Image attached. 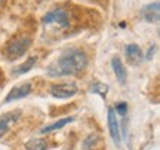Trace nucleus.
Masks as SVG:
<instances>
[{
  "instance_id": "obj_1",
  "label": "nucleus",
  "mask_w": 160,
  "mask_h": 150,
  "mask_svg": "<svg viewBox=\"0 0 160 150\" xmlns=\"http://www.w3.org/2000/svg\"><path fill=\"white\" fill-rule=\"evenodd\" d=\"M88 65V55L82 49H67L57 61L46 69L49 77H64V76H74L83 71Z\"/></svg>"
},
{
  "instance_id": "obj_2",
  "label": "nucleus",
  "mask_w": 160,
  "mask_h": 150,
  "mask_svg": "<svg viewBox=\"0 0 160 150\" xmlns=\"http://www.w3.org/2000/svg\"><path fill=\"white\" fill-rule=\"evenodd\" d=\"M30 46H31V39L27 36H21L8 43V46L5 48V55L8 59H18L28 51Z\"/></svg>"
},
{
  "instance_id": "obj_3",
  "label": "nucleus",
  "mask_w": 160,
  "mask_h": 150,
  "mask_svg": "<svg viewBox=\"0 0 160 150\" xmlns=\"http://www.w3.org/2000/svg\"><path fill=\"white\" fill-rule=\"evenodd\" d=\"M42 23L45 25L57 24L58 27H61V28H67V27H70V18H68V13L65 11H62V9H52L46 15H43Z\"/></svg>"
},
{
  "instance_id": "obj_4",
  "label": "nucleus",
  "mask_w": 160,
  "mask_h": 150,
  "mask_svg": "<svg viewBox=\"0 0 160 150\" xmlns=\"http://www.w3.org/2000/svg\"><path fill=\"white\" fill-rule=\"evenodd\" d=\"M21 116H22V111L19 109L11 110V111H8V113L0 116V138L21 119Z\"/></svg>"
},
{
  "instance_id": "obj_5",
  "label": "nucleus",
  "mask_w": 160,
  "mask_h": 150,
  "mask_svg": "<svg viewBox=\"0 0 160 150\" xmlns=\"http://www.w3.org/2000/svg\"><path fill=\"white\" fill-rule=\"evenodd\" d=\"M51 94L55 98H70L77 94V85L76 83H57L51 86Z\"/></svg>"
},
{
  "instance_id": "obj_6",
  "label": "nucleus",
  "mask_w": 160,
  "mask_h": 150,
  "mask_svg": "<svg viewBox=\"0 0 160 150\" xmlns=\"http://www.w3.org/2000/svg\"><path fill=\"white\" fill-rule=\"evenodd\" d=\"M107 122H108V129H110V135L114 141V144L119 147L122 144V134H120V123L117 119L116 111L111 107L108 109V116H107Z\"/></svg>"
},
{
  "instance_id": "obj_7",
  "label": "nucleus",
  "mask_w": 160,
  "mask_h": 150,
  "mask_svg": "<svg viewBox=\"0 0 160 150\" xmlns=\"http://www.w3.org/2000/svg\"><path fill=\"white\" fill-rule=\"evenodd\" d=\"M31 89H33V86H31L30 82H25L22 85L13 86L11 91H9V94L6 95L5 103L8 104V103H12V101H17V100H21V98H24V97H27L28 94H31Z\"/></svg>"
},
{
  "instance_id": "obj_8",
  "label": "nucleus",
  "mask_w": 160,
  "mask_h": 150,
  "mask_svg": "<svg viewBox=\"0 0 160 150\" xmlns=\"http://www.w3.org/2000/svg\"><path fill=\"white\" fill-rule=\"evenodd\" d=\"M141 15L142 18L147 21V23H159V18H160V5L159 2H154V3H148L145 5L141 9Z\"/></svg>"
},
{
  "instance_id": "obj_9",
  "label": "nucleus",
  "mask_w": 160,
  "mask_h": 150,
  "mask_svg": "<svg viewBox=\"0 0 160 150\" xmlns=\"http://www.w3.org/2000/svg\"><path fill=\"white\" fill-rule=\"evenodd\" d=\"M111 67H113V71H114L116 77H117V82L125 85L126 79H128V71H126L125 65H123V63H122V59L119 57H114L111 59Z\"/></svg>"
},
{
  "instance_id": "obj_10",
  "label": "nucleus",
  "mask_w": 160,
  "mask_h": 150,
  "mask_svg": "<svg viewBox=\"0 0 160 150\" xmlns=\"http://www.w3.org/2000/svg\"><path fill=\"white\" fill-rule=\"evenodd\" d=\"M126 57H128L129 63L137 65L142 59V51H141V48L138 46L137 43H131V45L126 46Z\"/></svg>"
},
{
  "instance_id": "obj_11",
  "label": "nucleus",
  "mask_w": 160,
  "mask_h": 150,
  "mask_svg": "<svg viewBox=\"0 0 160 150\" xmlns=\"http://www.w3.org/2000/svg\"><path fill=\"white\" fill-rule=\"evenodd\" d=\"M74 121V117H64V119H59V121L53 122V123H51V125H46L43 129H40V132L42 134H49L52 132V131H58V129H61V128H64L67 123H70V122Z\"/></svg>"
},
{
  "instance_id": "obj_12",
  "label": "nucleus",
  "mask_w": 160,
  "mask_h": 150,
  "mask_svg": "<svg viewBox=\"0 0 160 150\" xmlns=\"http://www.w3.org/2000/svg\"><path fill=\"white\" fill-rule=\"evenodd\" d=\"M37 63V57H30V58H27V61H24L21 65H18L17 69H15V75H24V73H27V71H30V70L34 67V64Z\"/></svg>"
},
{
  "instance_id": "obj_13",
  "label": "nucleus",
  "mask_w": 160,
  "mask_h": 150,
  "mask_svg": "<svg viewBox=\"0 0 160 150\" xmlns=\"http://www.w3.org/2000/svg\"><path fill=\"white\" fill-rule=\"evenodd\" d=\"M25 149L27 150H46L48 149V143L42 138H31L25 143Z\"/></svg>"
},
{
  "instance_id": "obj_14",
  "label": "nucleus",
  "mask_w": 160,
  "mask_h": 150,
  "mask_svg": "<svg viewBox=\"0 0 160 150\" xmlns=\"http://www.w3.org/2000/svg\"><path fill=\"white\" fill-rule=\"evenodd\" d=\"M98 137L97 134H91V135H88L85 140H83V143H82V150H92L95 147V144L98 143Z\"/></svg>"
},
{
  "instance_id": "obj_15",
  "label": "nucleus",
  "mask_w": 160,
  "mask_h": 150,
  "mask_svg": "<svg viewBox=\"0 0 160 150\" xmlns=\"http://www.w3.org/2000/svg\"><path fill=\"white\" fill-rule=\"evenodd\" d=\"M91 91L93 94H99L102 98H105L107 91H108V86H107V85H104V83H101V82H97V83H93V85H92Z\"/></svg>"
},
{
  "instance_id": "obj_16",
  "label": "nucleus",
  "mask_w": 160,
  "mask_h": 150,
  "mask_svg": "<svg viewBox=\"0 0 160 150\" xmlns=\"http://www.w3.org/2000/svg\"><path fill=\"white\" fill-rule=\"evenodd\" d=\"M120 116H126V111H128V104L126 103H117L116 104V109H113Z\"/></svg>"
},
{
  "instance_id": "obj_17",
  "label": "nucleus",
  "mask_w": 160,
  "mask_h": 150,
  "mask_svg": "<svg viewBox=\"0 0 160 150\" xmlns=\"http://www.w3.org/2000/svg\"><path fill=\"white\" fill-rule=\"evenodd\" d=\"M156 49H157V48H156V45H153V46L150 48L148 52H147V59H151V58H153V55H154Z\"/></svg>"
},
{
  "instance_id": "obj_18",
  "label": "nucleus",
  "mask_w": 160,
  "mask_h": 150,
  "mask_svg": "<svg viewBox=\"0 0 160 150\" xmlns=\"http://www.w3.org/2000/svg\"><path fill=\"white\" fill-rule=\"evenodd\" d=\"M3 2H5V0H0V6H2V3H3Z\"/></svg>"
}]
</instances>
